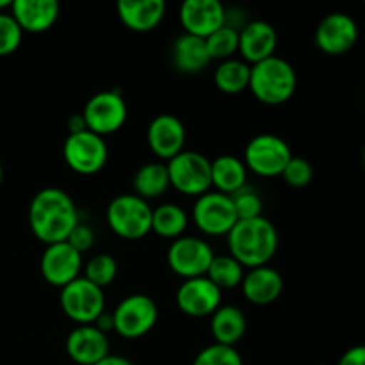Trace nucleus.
Returning a JSON list of instances; mask_svg holds the SVG:
<instances>
[{"mask_svg":"<svg viewBox=\"0 0 365 365\" xmlns=\"http://www.w3.org/2000/svg\"><path fill=\"white\" fill-rule=\"evenodd\" d=\"M157 319H159L157 303L146 294L127 296L113 310L114 331L128 341L150 334L155 328Z\"/></svg>","mask_w":365,"mask_h":365,"instance_id":"nucleus-7","label":"nucleus"},{"mask_svg":"<svg viewBox=\"0 0 365 365\" xmlns=\"http://www.w3.org/2000/svg\"><path fill=\"white\" fill-rule=\"evenodd\" d=\"M64 163L75 173L91 177L100 173L109 159V148L103 138L89 130L70 134L63 146Z\"/></svg>","mask_w":365,"mask_h":365,"instance_id":"nucleus-9","label":"nucleus"},{"mask_svg":"<svg viewBox=\"0 0 365 365\" xmlns=\"http://www.w3.org/2000/svg\"><path fill=\"white\" fill-rule=\"evenodd\" d=\"M214 257L216 255L209 242L192 235H182L168 248V266L177 277L191 280L207 277Z\"/></svg>","mask_w":365,"mask_h":365,"instance_id":"nucleus-12","label":"nucleus"},{"mask_svg":"<svg viewBox=\"0 0 365 365\" xmlns=\"http://www.w3.org/2000/svg\"><path fill=\"white\" fill-rule=\"evenodd\" d=\"M57 0H13L11 14L24 32L41 34L50 31L59 18Z\"/></svg>","mask_w":365,"mask_h":365,"instance_id":"nucleus-20","label":"nucleus"},{"mask_svg":"<svg viewBox=\"0 0 365 365\" xmlns=\"http://www.w3.org/2000/svg\"><path fill=\"white\" fill-rule=\"evenodd\" d=\"M106 216L110 230L127 241H138L152 232L153 209L135 195H120L110 200Z\"/></svg>","mask_w":365,"mask_h":365,"instance_id":"nucleus-4","label":"nucleus"},{"mask_svg":"<svg viewBox=\"0 0 365 365\" xmlns=\"http://www.w3.org/2000/svg\"><path fill=\"white\" fill-rule=\"evenodd\" d=\"M227 239L230 255L242 267L255 269L267 266L277 255L278 232L274 225L264 216L237 221Z\"/></svg>","mask_w":365,"mask_h":365,"instance_id":"nucleus-2","label":"nucleus"},{"mask_svg":"<svg viewBox=\"0 0 365 365\" xmlns=\"http://www.w3.org/2000/svg\"><path fill=\"white\" fill-rule=\"evenodd\" d=\"M185 34L207 39L227 25V9L220 0H185L178 11Z\"/></svg>","mask_w":365,"mask_h":365,"instance_id":"nucleus-15","label":"nucleus"},{"mask_svg":"<svg viewBox=\"0 0 365 365\" xmlns=\"http://www.w3.org/2000/svg\"><path fill=\"white\" fill-rule=\"evenodd\" d=\"M241 287L245 298L253 305H271L280 298L284 291V278L269 266L255 267L245 273Z\"/></svg>","mask_w":365,"mask_h":365,"instance_id":"nucleus-22","label":"nucleus"},{"mask_svg":"<svg viewBox=\"0 0 365 365\" xmlns=\"http://www.w3.org/2000/svg\"><path fill=\"white\" fill-rule=\"evenodd\" d=\"M171 61L180 73L195 75L209 66L210 59L205 39L191 34L178 36L171 46Z\"/></svg>","mask_w":365,"mask_h":365,"instance_id":"nucleus-23","label":"nucleus"},{"mask_svg":"<svg viewBox=\"0 0 365 365\" xmlns=\"http://www.w3.org/2000/svg\"><path fill=\"white\" fill-rule=\"evenodd\" d=\"M118 274V262L109 253H98L84 267V278L95 284L96 287L106 289L116 280Z\"/></svg>","mask_w":365,"mask_h":365,"instance_id":"nucleus-30","label":"nucleus"},{"mask_svg":"<svg viewBox=\"0 0 365 365\" xmlns=\"http://www.w3.org/2000/svg\"><path fill=\"white\" fill-rule=\"evenodd\" d=\"M207 278L221 291H230L242 284L245 267L232 255H216L207 271Z\"/></svg>","mask_w":365,"mask_h":365,"instance_id":"nucleus-29","label":"nucleus"},{"mask_svg":"<svg viewBox=\"0 0 365 365\" xmlns=\"http://www.w3.org/2000/svg\"><path fill=\"white\" fill-rule=\"evenodd\" d=\"M207 50H209L210 59L227 61L232 59L235 52H239V31L223 25L216 32L205 39Z\"/></svg>","mask_w":365,"mask_h":365,"instance_id":"nucleus-31","label":"nucleus"},{"mask_svg":"<svg viewBox=\"0 0 365 365\" xmlns=\"http://www.w3.org/2000/svg\"><path fill=\"white\" fill-rule=\"evenodd\" d=\"M146 143L153 155L160 160H171L184 152L185 127L173 114H159L153 118L146 130Z\"/></svg>","mask_w":365,"mask_h":365,"instance_id":"nucleus-17","label":"nucleus"},{"mask_svg":"<svg viewBox=\"0 0 365 365\" xmlns=\"http://www.w3.org/2000/svg\"><path fill=\"white\" fill-rule=\"evenodd\" d=\"M118 18L134 32H150L159 27L166 14L164 0H120Z\"/></svg>","mask_w":365,"mask_h":365,"instance_id":"nucleus-21","label":"nucleus"},{"mask_svg":"<svg viewBox=\"0 0 365 365\" xmlns=\"http://www.w3.org/2000/svg\"><path fill=\"white\" fill-rule=\"evenodd\" d=\"M221 298H223L221 289H217L207 277H198L184 280V284L178 287L175 302L182 314L202 319V317H210L220 309Z\"/></svg>","mask_w":365,"mask_h":365,"instance_id":"nucleus-13","label":"nucleus"},{"mask_svg":"<svg viewBox=\"0 0 365 365\" xmlns=\"http://www.w3.org/2000/svg\"><path fill=\"white\" fill-rule=\"evenodd\" d=\"M192 221L203 234L210 237H221V235L230 234L239 217L230 196L209 191L196 198L195 207H192Z\"/></svg>","mask_w":365,"mask_h":365,"instance_id":"nucleus-11","label":"nucleus"},{"mask_svg":"<svg viewBox=\"0 0 365 365\" xmlns=\"http://www.w3.org/2000/svg\"><path fill=\"white\" fill-rule=\"evenodd\" d=\"M86 128L93 134L109 135L120 130L128 118L127 102L120 91H100L93 95L82 110Z\"/></svg>","mask_w":365,"mask_h":365,"instance_id":"nucleus-10","label":"nucleus"},{"mask_svg":"<svg viewBox=\"0 0 365 365\" xmlns=\"http://www.w3.org/2000/svg\"><path fill=\"white\" fill-rule=\"evenodd\" d=\"M61 309L68 319L77 323L78 327L95 324L96 319L106 312V294L103 289L96 287L84 277L70 282L61 289Z\"/></svg>","mask_w":365,"mask_h":365,"instance_id":"nucleus-5","label":"nucleus"},{"mask_svg":"<svg viewBox=\"0 0 365 365\" xmlns=\"http://www.w3.org/2000/svg\"><path fill=\"white\" fill-rule=\"evenodd\" d=\"M298 88V75L292 64L273 56L253 64L250 73V91L260 103L282 106L292 98Z\"/></svg>","mask_w":365,"mask_h":365,"instance_id":"nucleus-3","label":"nucleus"},{"mask_svg":"<svg viewBox=\"0 0 365 365\" xmlns=\"http://www.w3.org/2000/svg\"><path fill=\"white\" fill-rule=\"evenodd\" d=\"M134 195L143 200H153L163 196L170 185V175L164 163H148L139 168L134 175Z\"/></svg>","mask_w":365,"mask_h":365,"instance_id":"nucleus-26","label":"nucleus"},{"mask_svg":"<svg viewBox=\"0 0 365 365\" xmlns=\"http://www.w3.org/2000/svg\"><path fill=\"white\" fill-rule=\"evenodd\" d=\"M210 178L212 187H216L217 192L232 196L246 185L248 168L239 157L220 155L210 160Z\"/></svg>","mask_w":365,"mask_h":365,"instance_id":"nucleus-24","label":"nucleus"},{"mask_svg":"<svg viewBox=\"0 0 365 365\" xmlns=\"http://www.w3.org/2000/svg\"><path fill=\"white\" fill-rule=\"evenodd\" d=\"M359 25L349 14L330 13L316 29V45L328 56H342L355 46Z\"/></svg>","mask_w":365,"mask_h":365,"instance_id":"nucleus-16","label":"nucleus"},{"mask_svg":"<svg viewBox=\"0 0 365 365\" xmlns=\"http://www.w3.org/2000/svg\"><path fill=\"white\" fill-rule=\"evenodd\" d=\"M187 212L177 203H163L153 209L152 232L164 239H178L187 230Z\"/></svg>","mask_w":365,"mask_h":365,"instance_id":"nucleus-27","label":"nucleus"},{"mask_svg":"<svg viewBox=\"0 0 365 365\" xmlns=\"http://www.w3.org/2000/svg\"><path fill=\"white\" fill-rule=\"evenodd\" d=\"M250 73L252 66L241 59L221 61L214 71V84L221 93L237 95L250 88Z\"/></svg>","mask_w":365,"mask_h":365,"instance_id":"nucleus-28","label":"nucleus"},{"mask_svg":"<svg viewBox=\"0 0 365 365\" xmlns=\"http://www.w3.org/2000/svg\"><path fill=\"white\" fill-rule=\"evenodd\" d=\"M66 242L71 246V248L77 250L78 253H84L88 252V250L93 246V242H95V232H93V228L89 227V225L78 223L77 227L71 230L70 237L66 239Z\"/></svg>","mask_w":365,"mask_h":365,"instance_id":"nucleus-36","label":"nucleus"},{"mask_svg":"<svg viewBox=\"0 0 365 365\" xmlns=\"http://www.w3.org/2000/svg\"><path fill=\"white\" fill-rule=\"evenodd\" d=\"M39 269L46 284L63 289L81 277L82 253L71 248L66 241L48 245L41 255Z\"/></svg>","mask_w":365,"mask_h":365,"instance_id":"nucleus-14","label":"nucleus"},{"mask_svg":"<svg viewBox=\"0 0 365 365\" xmlns=\"http://www.w3.org/2000/svg\"><path fill=\"white\" fill-rule=\"evenodd\" d=\"M24 31L11 13H0V56H9L20 46Z\"/></svg>","mask_w":365,"mask_h":365,"instance_id":"nucleus-34","label":"nucleus"},{"mask_svg":"<svg viewBox=\"0 0 365 365\" xmlns=\"http://www.w3.org/2000/svg\"><path fill=\"white\" fill-rule=\"evenodd\" d=\"M192 365H245L242 356L234 346L210 344L196 355Z\"/></svg>","mask_w":365,"mask_h":365,"instance_id":"nucleus-32","label":"nucleus"},{"mask_svg":"<svg viewBox=\"0 0 365 365\" xmlns=\"http://www.w3.org/2000/svg\"><path fill=\"white\" fill-rule=\"evenodd\" d=\"M95 365H134L130 362V360H127L125 356H120V355H109L106 356L103 360H100L98 364Z\"/></svg>","mask_w":365,"mask_h":365,"instance_id":"nucleus-38","label":"nucleus"},{"mask_svg":"<svg viewBox=\"0 0 365 365\" xmlns=\"http://www.w3.org/2000/svg\"><path fill=\"white\" fill-rule=\"evenodd\" d=\"M364 166H365V150H364Z\"/></svg>","mask_w":365,"mask_h":365,"instance_id":"nucleus-41","label":"nucleus"},{"mask_svg":"<svg viewBox=\"0 0 365 365\" xmlns=\"http://www.w3.org/2000/svg\"><path fill=\"white\" fill-rule=\"evenodd\" d=\"M2 178H4V170H2V164H0V185H2Z\"/></svg>","mask_w":365,"mask_h":365,"instance_id":"nucleus-40","label":"nucleus"},{"mask_svg":"<svg viewBox=\"0 0 365 365\" xmlns=\"http://www.w3.org/2000/svg\"><path fill=\"white\" fill-rule=\"evenodd\" d=\"M13 6V0H0V13H4L6 9H11Z\"/></svg>","mask_w":365,"mask_h":365,"instance_id":"nucleus-39","label":"nucleus"},{"mask_svg":"<svg viewBox=\"0 0 365 365\" xmlns=\"http://www.w3.org/2000/svg\"><path fill=\"white\" fill-rule=\"evenodd\" d=\"M337 365H365V346H353L341 356Z\"/></svg>","mask_w":365,"mask_h":365,"instance_id":"nucleus-37","label":"nucleus"},{"mask_svg":"<svg viewBox=\"0 0 365 365\" xmlns=\"http://www.w3.org/2000/svg\"><path fill=\"white\" fill-rule=\"evenodd\" d=\"M277 31L264 20H253L239 31V52L242 61L250 66L274 56L277 48Z\"/></svg>","mask_w":365,"mask_h":365,"instance_id":"nucleus-19","label":"nucleus"},{"mask_svg":"<svg viewBox=\"0 0 365 365\" xmlns=\"http://www.w3.org/2000/svg\"><path fill=\"white\" fill-rule=\"evenodd\" d=\"M170 185L185 196H202L212 187L210 160L203 153L184 150L166 163Z\"/></svg>","mask_w":365,"mask_h":365,"instance_id":"nucleus-6","label":"nucleus"},{"mask_svg":"<svg viewBox=\"0 0 365 365\" xmlns=\"http://www.w3.org/2000/svg\"><path fill=\"white\" fill-rule=\"evenodd\" d=\"M81 223L71 196L59 187H45L32 198L29 207V227L38 241L48 245L64 242Z\"/></svg>","mask_w":365,"mask_h":365,"instance_id":"nucleus-1","label":"nucleus"},{"mask_svg":"<svg viewBox=\"0 0 365 365\" xmlns=\"http://www.w3.org/2000/svg\"><path fill=\"white\" fill-rule=\"evenodd\" d=\"M66 353L75 364L95 365L109 356V339L95 324L77 327L66 337Z\"/></svg>","mask_w":365,"mask_h":365,"instance_id":"nucleus-18","label":"nucleus"},{"mask_svg":"<svg viewBox=\"0 0 365 365\" xmlns=\"http://www.w3.org/2000/svg\"><path fill=\"white\" fill-rule=\"evenodd\" d=\"M246 328H248V321L239 307L221 305L210 316V331H212L216 344L235 348V344L245 337Z\"/></svg>","mask_w":365,"mask_h":365,"instance_id":"nucleus-25","label":"nucleus"},{"mask_svg":"<svg viewBox=\"0 0 365 365\" xmlns=\"http://www.w3.org/2000/svg\"><path fill=\"white\" fill-rule=\"evenodd\" d=\"M230 198H232V202H234L235 212H237L239 221L255 220V217L262 216L264 203H262V198H260V195L255 191V189L245 185L241 191H237L235 195H232Z\"/></svg>","mask_w":365,"mask_h":365,"instance_id":"nucleus-33","label":"nucleus"},{"mask_svg":"<svg viewBox=\"0 0 365 365\" xmlns=\"http://www.w3.org/2000/svg\"><path fill=\"white\" fill-rule=\"evenodd\" d=\"M292 152L287 143L274 134H259L245 148V160L250 171L264 178L282 177L291 160Z\"/></svg>","mask_w":365,"mask_h":365,"instance_id":"nucleus-8","label":"nucleus"},{"mask_svg":"<svg viewBox=\"0 0 365 365\" xmlns=\"http://www.w3.org/2000/svg\"><path fill=\"white\" fill-rule=\"evenodd\" d=\"M282 177H284V180L287 182L291 187L303 189L307 187V185H310V182H312L314 168L312 164L307 159H303V157L292 155L291 160L287 163V166H285Z\"/></svg>","mask_w":365,"mask_h":365,"instance_id":"nucleus-35","label":"nucleus"}]
</instances>
